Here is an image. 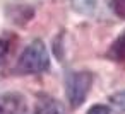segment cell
<instances>
[{
	"label": "cell",
	"mask_w": 125,
	"mask_h": 114,
	"mask_svg": "<svg viewBox=\"0 0 125 114\" xmlns=\"http://www.w3.org/2000/svg\"><path fill=\"white\" fill-rule=\"evenodd\" d=\"M48 68H50V56L45 48V43L41 39H34L21 53L16 70L19 73L31 75V73H43Z\"/></svg>",
	"instance_id": "6da1fadb"
},
{
	"label": "cell",
	"mask_w": 125,
	"mask_h": 114,
	"mask_svg": "<svg viewBox=\"0 0 125 114\" xmlns=\"http://www.w3.org/2000/svg\"><path fill=\"white\" fill-rule=\"evenodd\" d=\"M93 87V73L91 72H70L65 78V92L67 100L72 109H77L87 97Z\"/></svg>",
	"instance_id": "7a4b0ae2"
},
{
	"label": "cell",
	"mask_w": 125,
	"mask_h": 114,
	"mask_svg": "<svg viewBox=\"0 0 125 114\" xmlns=\"http://www.w3.org/2000/svg\"><path fill=\"white\" fill-rule=\"evenodd\" d=\"M26 99L17 92L0 94V114H24Z\"/></svg>",
	"instance_id": "3957f363"
},
{
	"label": "cell",
	"mask_w": 125,
	"mask_h": 114,
	"mask_svg": "<svg viewBox=\"0 0 125 114\" xmlns=\"http://www.w3.org/2000/svg\"><path fill=\"white\" fill-rule=\"evenodd\" d=\"M34 114H65V107L55 97L41 94V95H38Z\"/></svg>",
	"instance_id": "277c9868"
},
{
	"label": "cell",
	"mask_w": 125,
	"mask_h": 114,
	"mask_svg": "<svg viewBox=\"0 0 125 114\" xmlns=\"http://www.w3.org/2000/svg\"><path fill=\"white\" fill-rule=\"evenodd\" d=\"M106 56L116 63H125V31L111 43Z\"/></svg>",
	"instance_id": "5b68a950"
},
{
	"label": "cell",
	"mask_w": 125,
	"mask_h": 114,
	"mask_svg": "<svg viewBox=\"0 0 125 114\" xmlns=\"http://www.w3.org/2000/svg\"><path fill=\"white\" fill-rule=\"evenodd\" d=\"M70 2H72V7H74L75 12L91 16L98 10L101 0H70Z\"/></svg>",
	"instance_id": "8992f818"
},
{
	"label": "cell",
	"mask_w": 125,
	"mask_h": 114,
	"mask_svg": "<svg viewBox=\"0 0 125 114\" xmlns=\"http://www.w3.org/2000/svg\"><path fill=\"white\" fill-rule=\"evenodd\" d=\"M12 44H14L12 36H9V34L0 36V65H4L5 60L9 58L10 49H12Z\"/></svg>",
	"instance_id": "52a82bcc"
},
{
	"label": "cell",
	"mask_w": 125,
	"mask_h": 114,
	"mask_svg": "<svg viewBox=\"0 0 125 114\" xmlns=\"http://www.w3.org/2000/svg\"><path fill=\"white\" fill-rule=\"evenodd\" d=\"M110 102H111V106L115 107L116 114H125V90L113 94V95L110 97Z\"/></svg>",
	"instance_id": "ba28073f"
},
{
	"label": "cell",
	"mask_w": 125,
	"mask_h": 114,
	"mask_svg": "<svg viewBox=\"0 0 125 114\" xmlns=\"http://www.w3.org/2000/svg\"><path fill=\"white\" fill-rule=\"evenodd\" d=\"M111 10L120 19H125V0H111Z\"/></svg>",
	"instance_id": "9c48e42d"
},
{
	"label": "cell",
	"mask_w": 125,
	"mask_h": 114,
	"mask_svg": "<svg viewBox=\"0 0 125 114\" xmlns=\"http://www.w3.org/2000/svg\"><path fill=\"white\" fill-rule=\"evenodd\" d=\"M87 114H111V112H110V109H108L106 106L96 104V106H93V107L87 111Z\"/></svg>",
	"instance_id": "30bf717a"
}]
</instances>
